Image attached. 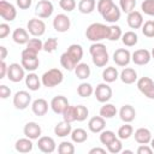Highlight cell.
<instances>
[{
  "instance_id": "6da1fadb",
  "label": "cell",
  "mask_w": 154,
  "mask_h": 154,
  "mask_svg": "<svg viewBox=\"0 0 154 154\" xmlns=\"http://www.w3.org/2000/svg\"><path fill=\"white\" fill-rule=\"evenodd\" d=\"M89 53L91 55L93 64L97 67H103L108 63V52L106 46L101 42H94L89 47Z\"/></svg>"
},
{
  "instance_id": "ac0fdd59",
  "label": "cell",
  "mask_w": 154,
  "mask_h": 154,
  "mask_svg": "<svg viewBox=\"0 0 154 154\" xmlns=\"http://www.w3.org/2000/svg\"><path fill=\"white\" fill-rule=\"evenodd\" d=\"M105 126H106V120L103 117L101 116H95V117H91L88 122V128L91 132L94 134H99L101 132L102 130H105Z\"/></svg>"
},
{
  "instance_id": "d6986e66",
  "label": "cell",
  "mask_w": 154,
  "mask_h": 154,
  "mask_svg": "<svg viewBox=\"0 0 154 154\" xmlns=\"http://www.w3.org/2000/svg\"><path fill=\"white\" fill-rule=\"evenodd\" d=\"M31 109L37 117H42L48 112V102L45 99H36L31 103Z\"/></svg>"
},
{
  "instance_id": "9a60e30c",
  "label": "cell",
  "mask_w": 154,
  "mask_h": 154,
  "mask_svg": "<svg viewBox=\"0 0 154 154\" xmlns=\"http://www.w3.org/2000/svg\"><path fill=\"white\" fill-rule=\"evenodd\" d=\"M23 131H24L25 137H29V138H31V140H38V138L41 137V132H42L41 126H40L37 123H35V122H29V123H26V124L24 125Z\"/></svg>"
},
{
  "instance_id": "ee69618b",
  "label": "cell",
  "mask_w": 154,
  "mask_h": 154,
  "mask_svg": "<svg viewBox=\"0 0 154 154\" xmlns=\"http://www.w3.org/2000/svg\"><path fill=\"white\" fill-rule=\"evenodd\" d=\"M136 6V0H119V7L123 12L130 13L135 10Z\"/></svg>"
},
{
  "instance_id": "836d02e7",
  "label": "cell",
  "mask_w": 154,
  "mask_h": 154,
  "mask_svg": "<svg viewBox=\"0 0 154 154\" xmlns=\"http://www.w3.org/2000/svg\"><path fill=\"white\" fill-rule=\"evenodd\" d=\"M70 136H71L72 142H75V143H83V142H85L88 140L87 131L84 129H81V128H77V129L72 130Z\"/></svg>"
},
{
  "instance_id": "484cf974",
  "label": "cell",
  "mask_w": 154,
  "mask_h": 154,
  "mask_svg": "<svg viewBox=\"0 0 154 154\" xmlns=\"http://www.w3.org/2000/svg\"><path fill=\"white\" fill-rule=\"evenodd\" d=\"M122 10L114 4L106 13H103L102 14V18L106 20V22H108V23H116V22H118L119 19H120V12Z\"/></svg>"
},
{
  "instance_id": "60d3db41",
  "label": "cell",
  "mask_w": 154,
  "mask_h": 154,
  "mask_svg": "<svg viewBox=\"0 0 154 154\" xmlns=\"http://www.w3.org/2000/svg\"><path fill=\"white\" fill-rule=\"evenodd\" d=\"M63 119L67 123L76 122V106H67L63 112Z\"/></svg>"
},
{
  "instance_id": "74e56055",
  "label": "cell",
  "mask_w": 154,
  "mask_h": 154,
  "mask_svg": "<svg viewBox=\"0 0 154 154\" xmlns=\"http://www.w3.org/2000/svg\"><path fill=\"white\" fill-rule=\"evenodd\" d=\"M94 93V89H93V85L90 83H81L78 87H77V94L82 97H89L91 94Z\"/></svg>"
},
{
  "instance_id": "ffe728a7",
  "label": "cell",
  "mask_w": 154,
  "mask_h": 154,
  "mask_svg": "<svg viewBox=\"0 0 154 154\" xmlns=\"http://www.w3.org/2000/svg\"><path fill=\"white\" fill-rule=\"evenodd\" d=\"M135 141L140 144H148L152 141V132L147 128H140L135 131Z\"/></svg>"
},
{
  "instance_id": "f546056e",
  "label": "cell",
  "mask_w": 154,
  "mask_h": 154,
  "mask_svg": "<svg viewBox=\"0 0 154 154\" xmlns=\"http://www.w3.org/2000/svg\"><path fill=\"white\" fill-rule=\"evenodd\" d=\"M118 77H119V72L113 66H108L102 71V78L106 83H112V82L117 81Z\"/></svg>"
},
{
  "instance_id": "8fae6325",
  "label": "cell",
  "mask_w": 154,
  "mask_h": 154,
  "mask_svg": "<svg viewBox=\"0 0 154 154\" xmlns=\"http://www.w3.org/2000/svg\"><path fill=\"white\" fill-rule=\"evenodd\" d=\"M71 26V20L70 18L64 14V13H59L54 17L53 19V28L55 31L58 32H66Z\"/></svg>"
},
{
  "instance_id": "7c38bea8",
  "label": "cell",
  "mask_w": 154,
  "mask_h": 154,
  "mask_svg": "<svg viewBox=\"0 0 154 154\" xmlns=\"http://www.w3.org/2000/svg\"><path fill=\"white\" fill-rule=\"evenodd\" d=\"M152 59V54L148 49H144V48H141V49H137L132 54H131V60L136 64V65H147Z\"/></svg>"
},
{
  "instance_id": "f35d334b",
  "label": "cell",
  "mask_w": 154,
  "mask_h": 154,
  "mask_svg": "<svg viewBox=\"0 0 154 154\" xmlns=\"http://www.w3.org/2000/svg\"><path fill=\"white\" fill-rule=\"evenodd\" d=\"M122 35H123V32H122L120 26H118V25H116V24L109 25L107 40H109V41H118L119 38H122Z\"/></svg>"
},
{
  "instance_id": "cb8c5ba5",
  "label": "cell",
  "mask_w": 154,
  "mask_h": 154,
  "mask_svg": "<svg viewBox=\"0 0 154 154\" xmlns=\"http://www.w3.org/2000/svg\"><path fill=\"white\" fill-rule=\"evenodd\" d=\"M119 78L125 84H132V83H135L137 81V72L134 69H131V67H125L120 72Z\"/></svg>"
},
{
  "instance_id": "b9f144b4",
  "label": "cell",
  "mask_w": 154,
  "mask_h": 154,
  "mask_svg": "<svg viewBox=\"0 0 154 154\" xmlns=\"http://www.w3.org/2000/svg\"><path fill=\"white\" fill-rule=\"evenodd\" d=\"M58 153L59 154H73L75 153V146L71 142L63 141L58 146Z\"/></svg>"
},
{
  "instance_id": "680465c9",
  "label": "cell",
  "mask_w": 154,
  "mask_h": 154,
  "mask_svg": "<svg viewBox=\"0 0 154 154\" xmlns=\"http://www.w3.org/2000/svg\"><path fill=\"white\" fill-rule=\"evenodd\" d=\"M95 153H99V154H105V153H106V149L96 147V148H91V149L89 150V154H95Z\"/></svg>"
},
{
  "instance_id": "94428289",
  "label": "cell",
  "mask_w": 154,
  "mask_h": 154,
  "mask_svg": "<svg viewBox=\"0 0 154 154\" xmlns=\"http://www.w3.org/2000/svg\"><path fill=\"white\" fill-rule=\"evenodd\" d=\"M150 147H152L153 150H154V138H152V141H150Z\"/></svg>"
},
{
  "instance_id": "816d5d0a",
  "label": "cell",
  "mask_w": 154,
  "mask_h": 154,
  "mask_svg": "<svg viewBox=\"0 0 154 154\" xmlns=\"http://www.w3.org/2000/svg\"><path fill=\"white\" fill-rule=\"evenodd\" d=\"M59 6L64 11L71 12L76 8V1L75 0H59Z\"/></svg>"
},
{
  "instance_id": "4dcf8cb0",
  "label": "cell",
  "mask_w": 154,
  "mask_h": 154,
  "mask_svg": "<svg viewBox=\"0 0 154 154\" xmlns=\"http://www.w3.org/2000/svg\"><path fill=\"white\" fill-rule=\"evenodd\" d=\"M75 73L79 79H87L90 76V67L85 63H78L75 67Z\"/></svg>"
},
{
  "instance_id": "d590c367",
  "label": "cell",
  "mask_w": 154,
  "mask_h": 154,
  "mask_svg": "<svg viewBox=\"0 0 154 154\" xmlns=\"http://www.w3.org/2000/svg\"><path fill=\"white\" fill-rule=\"evenodd\" d=\"M100 116L103 117L105 119H109V118H113L116 114H117V108L112 103H105L103 106H101L100 108Z\"/></svg>"
},
{
  "instance_id": "52a82bcc",
  "label": "cell",
  "mask_w": 154,
  "mask_h": 154,
  "mask_svg": "<svg viewBox=\"0 0 154 154\" xmlns=\"http://www.w3.org/2000/svg\"><path fill=\"white\" fill-rule=\"evenodd\" d=\"M94 94H95V97L99 102H107L108 100H111L112 97V88L105 82V83H100L96 85L95 90H94Z\"/></svg>"
},
{
  "instance_id": "11a10c76",
  "label": "cell",
  "mask_w": 154,
  "mask_h": 154,
  "mask_svg": "<svg viewBox=\"0 0 154 154\" xmlns=\"http://www.w3.org/2000/svg\"><path fill=\"white\" fill-rule=\"evenodd\" d=\"M31 2L32 0H16V4L20 10H28L31 6Z\"/></svg>"
},
{
  "instance_id": "f1b7e54d",
  "label": "cell",
  "mask_w": 154,
  "mask_h": 154,
  "mask_svg": "<svg viewBox=\"0 0 154 154\" xmlns=\"http://www.w3.org/2000/svg\"><path fill=\"white\" fill-rule=\"evenodd\" d=\"M60 64L61 66L67 70V71H75V67L77 65V63L73 60V58L67 53V52H64L61 55H60Z\"/></svg>"
},
{
  "instance_id": "bcb514c9",
  "label": "cell",
  "mask_w": 154,
  "mask_h": 154,
  "mask_svg": "<svg viewBox=\"0 0 154 154\" xmlns=\"http://www.w3.org/2000/svg\"><path fill=\"white\" fill-rule=\"evenodd\" d=\"M141 10L143 13L154 17V0H143L141 4Z\"/></svg>"
},
{
  "instance_id": "44dd1931",
  "label": "cell",
  "mask_w": 154,
  "mask_h": 154,
  "mask_svg": "<svg viewBox=\"0 0 154 154\" xmlns=\"http://www.w3.org/2000/svg\"><path fill=\"white\" fill-rule=\"evenodd\" d=\"M119 117L124 123H131L136 117V111L131 105H124L119 111Z\"/></svg>"
},
{
  "instance_id": "603a6c76",
  "label": "cell",
  "mask_w": 154,
  "mask_h": 154,
  "mask_svg": "<svg viewBox=\"0 0 154 154\" xmlns=\"http://www.w3.org/2000/svg\"><path fill=\"white\" fill-rule=\"evenodd\" d=\"M12 40L18 45H25L29 42V31L23 28H17L12 32Z\"/></svg>"
},
{
  "instance_id": "277c9868",
  "label": "cell",
  "mask_w": 154,
  "mask_h": 154,
  "mask_svg": "<svg viewBox=\"0 0 154 154\" xmlns=\"http://www.w3.org/2000/svg\"><path fill=\"white\" fill-rule=\"evenodd\" d=\"M137 88L138 90L147 96L148 99L154 100V82L149 77H141L137 81Z\"/></svg>"
},
{
  "instance_id": "f5cc1de1",
  "label": "cell",
  "mask_w": 154,
  "mask_h": 154,
  "mask_svg": "<svg viewBox=\"0 0 154 154\" xmlns=\"http://www.w3.org/2000/svg\"><path fill=\"white\" fill-rule=\"evenodd\" d=\"M10 34V25L7 23L0 24V38H5Z\"/></svg>"
},
{
  "instance_id": "ab89813d",
  "label": "cell",
  "mask_w": 154,
  "mask_h": 154,
  "mask_svg": "<svg viewBox=\"0 0 154 154\" xmlns=\"http://www.w3.org/2000/svg\"><path fill=\"white\" fill-rule=\"evenodd\" d=\"M117 137H116V134L111 130H102L100 132V142L105 146H108L112 141H114Z\"/></svg>"
},
{
  "instance_id": "83f0119b",
  "label": "cell",
  "mask_w": 154,
  "mask_h": 154,
  "mask_svg": "<svg viewBox=\"0 0 154 154\" xmlns=\"http://www.w3.org/2000/svg\"><path fill=\"white\" fill-rule=\"evenodd\" d=\"M22 66L24 67V70L29 71V72H34L38 65H40V60L37 57H31V58H22L20 60Z\"/></svg>"
},
{
  "instance_id": "e0dca14e",
  "label": "cell",
  "mask_w": 154,
  "mask_h": 154,
  "mask_svg": "<svg viewBox=\"0 0 154 154\" xmlns=\"http://www.w3.org/2000/svg\"><path fill=\"white\" fill-rule=\"evenodd\" d=\"M126 22H128V25L131 28V29H140L142 28L143 25V16L141 12L138 11H132L130 13H128V17H126Z\"/></svg>"
},
{
  "instance_id": "9c48e42d",
  "label": "cell",
  "mask_w": 154,
  "mask_h": 154,
  "mask_svg": "<svg viewBox=\"0 0 154 154\" xmlns=\"http://www.w3.org/2000/svg\"><path fill=\"white\" fill-rule=\"evenodd\" d=\"M31 102V95L25 90H19L13 96V106L17 109H25Z\"/></svg>"
},
{
  "instance_id": "be15d7a7",
  "label": "cell",
  "mask_w": 154,
  "mask_h": 154,
  "mask_svg": "<svg viewBox=\"0 0 154 154\" xmlns=\"http://www.w3.org/2000/svg\"><path fill=\"white\" fill-rule=\"evenodd\" d=\"M123 153L125 154V153H132V152H131V150H123Z\"/></svg>"
},
{
  "instance_id": "2e32d148",
  "label": "cell",
  "mask_w": 154,
  "mask_h": 154,
  "mask_svg": "<svg viewBox=\"0 0 154 154\" xmlns=\"http://www.w3.org/2000/svg\"><path fill=\"white\" fill-rule=\"evenodd\" d=\"M69 106V101L65 96L63 95H58L54 96L51 101V108L54 113L57 114H63V112L65 111V108Z\"/></svg>"
},
{
  "instance_id": "db71d44e",
  "label": "cell",
  "mask_w": 154,
  "mask_h": 154,
  "mask_svg": "<svg viewBox=\"0 0 154 154\" xmlns=\"http://www.w3.org/2000/svg\"><path fill=\"white\" fill-rule=\"evenodd\" d=\"M10 95H11V89L7 85L1 84L0 85V97L1 99H7Z\"/></svg>"
},
{
  "instance_id": "3957f363",
  "label": "cell",
  "mask_w": 154,
  "mask_h": 154,
  "mask_svg": "<svg viewBox=\"0 0 154 154\" xmlns=\"http://www.w3.org/2000/svg\"><path fill=\"white\" fill-rule=\"evenodd\" d=\"M64 79V75L59 69H51L48 71H46L42 77H41V82L45 87L47 88H53L58 84H60Z\"/></svg>"
},
{
  "instance_id": "7a4b0ae2",
  "label": "cell",
  "mask_w": 154,
  "mask_h": 154,
  "mask_svg": "<svg viewBox=\"0 0 154 154\" xmlns=\"http://www.w3.org/2000/svg\"><path fill=\"white\" fill-rule=\"evenodd\" d=\"M109 26L102 23H93L85 30V37L91 42H100L108 37Z\"/></svg>"
},
{
  "instance_id": "91938a15",
  "label": "cell",
  "mask_w": 154,
  "mask_h": 154,
  "mask_svg": "<svg viewBox=\"0 0 154 154\" xmlns=\"http://www.w3.org/2000/svg\"><path fill=\"white\" fill-rule=\"evenodd\" d=\"M0 53H1L0 59H1V60H5V59H6V55H7V49H6L5 46H0Z\"/></svg>"
},
{
  "instance_id": "c3c4849f",
  "label": "cell",
  "mask_w": 154,
  "mask_h": 154,
  "mask_svg": "<svg viewBox=\"0 0 154 154\" xmlns=\"http://www.w3.org/2000/svg\"><path fill=\"white\" fill-rule=\"evenodd\" d=\"M26 48L38 53L41 49H43V42L40 38H30L29 42L26 43Z\"/></svg>"
},
{
  "instance_id": "9f6ffc18",
  "label": "cell",
  "mask_w": 154,
  "mask_h": 154,
  "mask_svg": "<svg viewBox=\"0 0 154 154\" xmlns=\"http://www.w3.org/2000/svg\"><path fill=\"white\" fill-rule=\"evenodd\" d=\"M153 153V148L148 147V144H141L137 149V154H152Z\"/></svg>"
},
{
  "instance_id": "4fadbf2b",
  "label": "cell",
  "mask_w": 154,
  "mask_h": 154,
  "mask_svg": "<svg viewBox=\"0 0 154 154\" xmlns=\"http://www.w3.org/2000/svg\"><path fill=\"white\" fill-rule=\"evenodd\" d=\"M113 61H114L118 66H126V65H129V63L131 61V53L129 52V49L118 48V49L113 53Z\"/></svg>"
},
{
  "instance_id": "f907efd6",
  "label": "cell",
  "mask_w": 154,
  "mask_h": 154,
  "mask_svg": "<svg viewBox=\"0 0 154 154\" xmlns=\"http://www.w3.org/2000/svg\"><path fill=\"white\" fill-rule=\"evenodd\" d=\"M106 147H107V150H108L109 153H112V154H117V153H120V152H122L123 144H122L120 140L116 138L114 141H112V142H111L108 146H106Z\"/></svg>"
},
{
  "instance_id": "7402d4cb",
  "label": "cell",
  "mask_w": 154,
  "mask_h": 154,
  "mask_svg": "<svg viewBox=\"0 0 154 154\" xmlns=\"http://www.w3.org/2000/svg\"><path fill=\"white\" fill-rule=\"evenodd\" d=\"M32 147H34L32 140L29 138V137L17 140V142L14 144V148L18 153H29V152L32 150Z\"/></svg>"
},
{
  "instance_id": "6f0895ef",
  "label": "cell",
  "mask_w": 154,
  "mask_h": 154,
  "mask_svg": "<svg viewBox=\"0 0 154 154\" xmlns=\"http://www.w3.org/2000/svg\"><path fill=\"white\" fill-rule=\"evenodd\" d=\"M7 71H8V65L5 63V60H1L0 63V78L1 79L5 76H7Z\"/></svg>"
},
{
  "instance_id": "1f68e13d",
  "label": "cell",
  "mask_w": 154,
  "mask_h": 154,
  "mask_svg": "<svg viewBox=\"0 0 154 154\" xmlns=\"http://www.w3.org/2000/svg\"><path fill=\"white\" fill-rule=\"evenodd\" d=\"M96 1L95 0H81L78 2V11L83 14H89L95 10Z\"/></svg>"
},
{
  "instance_id": "d6a6232c",
  "label": "cell",
  "mask_w": 154,
  "mask_h": 154,
  "mask_svg": "<svg viewBox=\"0 0 154 154\" xmlns=\"http://www.w3.org/2000/svg\"><path fill=\"white\" fill-rule=\"evenodd\" d=\"M72 58H73V60L78 64L79 61H81V59L83 58V48H82V46L81 45H77V43H73V45H71V46H69V48H67V51H66Z\"/></svg>"
},
{
  "instance_id": "5bb4252c",
  "label": "cell",
  "mask_w": 154,
  "mask_h": 154,
  "mask_svg": "<svg viewBox=\"0 0 154 154\" xmlns=\"http://www.w3.org/2000/svg\"><path fill=\"white\" fill-rule=\"evenodd\" d=\"M37 147L42 153H46V154L53 153L57 148L55 141L49 136H41L37 141Z\"/></svg>"
},
{
  "instance_id": "681fc988",
  "label": "cell",
  "mask_w": 154,
  "mask_h": 154,
  "mask_svg": "<svg viewBox=\"0 0 154 154\" xmlns=\"http://www.w3.org/2000/svg\"><path fill=\"white\" fill-rule=\"evenodd\" d=\"M58 47V40L55 37H49L45 43H43V51L47 53H52L57 49Z\"/></svg>"
},
{
  "instance_id": "8d00e7d4",
  "label": "cell",
  "mask_w": 154,
  "mask_h": 154,
  "mask_svg": "<svg viewBox=\"0 0 154 154\" xmlns=\"http://www.w3.org/2000/svg\"><path fill=\"white\" fill-rule=\"evenodd\" d=\"M117 135H118V137L120 140H128V138L131 137V135H134V128L129 123H125L124 125H122L118 129Z\"/></svg>"
},
{
  "instance_id": "5b68a950",
  "label": "cell",
  "mask_w": 154,
  "mask_h": 154,
  "mask_svg": "<svg viewBox=\"0 0 154 154\" xmlns=\"http://www.w3.org/2000/svg\"><path fill=\"white\" fill-rule=\"evenodd\" d=\"M26 29L30 35H32L35 37H40L46 31V24L43 20H41L38 18H31V19H29V22L26 24Z\"/></svg>"
},
{
  "instance_id": "7bdbcfd3",
  "label": "cell",
  "mask_w": 154,
  "mask_h": 154,
  "mask_svg": "<svg viewBox=\"0 0 154 154\" xmlns=\"http://www.w3.org/2000/svg\"><path fill=\"white\" fill-rule=\"evenodd\" d=\"M113 5H114L113 0H99L97 4H96V8H97L99 13L102 16V14L106 13Z\"/></svg>"
},
{
  "instance_id": "8992f818",
  "label": "cell",
  "mask_w": 154,
  "mask_h": 154,
  "mask_svg": "<svg viewBox=\"0 0 154 154\" xmlns=\"http://www.w3.org/2000/svg\"><path fill=\"white\" fill-rule=\"evenodd\" d=\"M0 16H1V18L4 20L12 22L17 17V10H16V7L11 2L1 0L0 1Z\"/></svg>"
},
{
  "instance_id": "6125c7cd",
  "label": "cell",
  "mask_w": 154,
  "mask_h": 154,
  "mask_svg": "<svg viewBox=\"0 0 154 154\" xmlns=\"http://www.w3.org/2000/svg\"><path fill=\"white\" fill-rule=\"evenodd\" d=\"M150 54H152V58L154 59V47H153V49H152V52H150Z\"/></svg>"
},
{
  "instance_id": "4316f807",
  "label": "cell",
  "mask_w": 154,
  "mask_h": 154,
  "mask_svg": "<svg viewBox=\"0 0 154 154\" xmlns=\"http://www.w3.org/2000/svg\"><path fill=\"white\" fill-rule=\"evenodd\" d=\"M41 81H40V78H38V76L36 75V73H34V72H30L26 77H25V84H26V87L30 89V90H32V91H36V90H38L40 88H41Z\"/></svg>"
},
{
  "instance_id": "ba28073f",
  "label": "cell",
  "mask_w": 154,
  "mask_h": 154,
  "mask_svg": "<svg viewBox=\"0 0 154 154\" xmlns=\"http://www.w3.org/2000/svg\"><path fill=\"white\" fill-rule=\"evenodd\" d=\"M53 11L54 7L51 0H40L35 7V14L38 16V18H48L52 16Z\"/></svg>"
},
{
  "instance_id": "30bf717a",
  "label": "cell",
  "mask_w": 154,
  "mask_h": 154,
  "mask_svg": "<svg viewBox=\"0 0 154 154\" xmlns=\"http://www.w3.org/2000/svg\"><path fill=\"white\" fill-rule=\"evenodd\" d=\"M7 78L11 82H20L23 78H25L24 76V67L22 66V64H17V63H12L8 65V71H7Z\"/></svg>"
},
{
  "instance_id": "e575fe53",
  "label": "cell",
  "mask_w": 154,
  "mask_h": 154,
  "mask_svg": "<svg viewBox=\"0 0 154 154\" xmlns=\"http://www.w3.org/2000/svg\"><path fill=\"white\" fill-rule=\"evenodd\" d=\"M122 42L126 47H132L138 42V36L134 31H126L122 35Z\"/></svg>"
},
{
  "instance_id": "f6af8a7d",
  "label": "cell",
  "mask_w": 154,
  "mask_h": 154,
  "mask_svg": "<svg viewBox=\"0 0 154 154\" xmlns=\"http://www.w3.org/2000/svg\"><path fill=\"white\" fill-rule=\"evenodd\" d=\"M142 34L146 37H154V20H147L142 25Z\"/></svg>"
},
{
  "instance_id": "7dc6e473",
  "label": "cell",
  "mask_w": 154,
  "mask_h": 154,
  "mask_svg": "<svg viewBox=\"0 0 154 154\" xmlns=\"http://www.w3.org/2000/svg\"><path fill=\"white\" fill-rule=\"evenodd\" d=\"M88 114H89V111L85 106H83V105H77L76 106V120L77 122L85 120Z\"/></svg>"
},
{
  "instance_id": "d4e9b609",
  "label": "cell",
  "mask_w": 154,
  "mask_h": 154,
  "mask_svg": "<svg viewBox=\"0 0 154 154\" xmlns=\"http://www.w3.org/2000/svg\"><path fill=\"white\" fill-rule=\"evenodd\" d=\"M71 131H72L71 123H67V122H65V120L59 122V123L54 126V134H55L58 137H66L67 135H71Z\"/></svg>"
}]
</instances>
